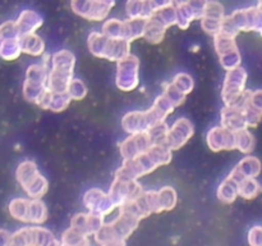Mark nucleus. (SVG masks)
<instances>
[{
    "instance_id": "f03ea898",
    "label": "nucleus",
    "mask_w": 262,
    "mask_h": 246,
    "mask_svg": "<svg viewBox=\"0 0 262 246\" xmlns=\"http://www.w3.org/2000/svg\"><path fill=\"white\" fill-rule=\"evenodd\" d=\"M192 135H193V127H192L191 122L186 119V118H181V119L177 120L176 125L170 130V132H168L164 144H165L166 148L177 150L182 145H184V142Z\"/></svg>"
},
{
    "instance_id": "20e7f679",
    "label": "nucleus",
    "mask_w": 262,
    "mask_h": 246,
    "mask_svg": "<svg viewBox=\"0 0 262 246\" xmlns=\"http://www.w3.org/2000/svg\"><path fill=\"white\" fill-rule=\"evenodd\" d=\"M207 142L212 150L217 151L220 149H225V150H230V149H235V132L228 131L227 128L216 127L212 128L207 135Z\"/></svg>"
},
{
    "instance_id": "2eb2a0df",
    "label": "nucleus",
    "mask_w": 262,
    "mask_h": 246,
    "mask_svg": "<svg viewBox=\"0 0 262 246\" xmlns=\"http://www.w3.org/2000/svg\"><path fill=\"white\" fill-rule=\"evenodd\" d=\"M248 105H250L252 109H255L256 112L262 114V90L251 92L250 99H248Z\"/></svg>"
},
{
    "instance_id": "6e6552de",
    "label": "nucleus",
    "mask_w": 262,
    "mask_h": 246,
    "mask_svg": "<svg viewBox=\"0 0 262 246\" xmlns=\"http://www.w3.org/2000/svg\"><path fill=\"white\" fill-rule=\"evenodd\" d=\"M235 146L241 151L250 154L255 148V138L247 130H241L235 132Z\"/></svg>"
},
{
    "instance_id": "9b49d317",
    "label": "nucleus",
    "mask_w": 262,
    "mask_h": 246,
    "mask_svg": "<svg viewBox=\"0 0 262 246\" xmlns=\"http://www.w3.org/2000/svg\"><path fill=\"white\" fill-rule=\"evenodd\" d=\"M237 184L234 182L229 181V179L223 182L222 186L217 190V196H219L220 200H223L225 202H232L235 199V196H237Z\"/></svg>"
},
{
    "instance_id": "f8f14e48",
    "label": "nucleus",
    "mask_w": 262,
    "mask_h": 246,
    "mask_svg": "<svg viewBox=\"0 0 262 246\" xmlns=\"http://www.w3.org/2000/svg\"><path fill=\"white\" fill-rule=\"evenodd\" d=\"M23 50L32 55H38L43 50L42 40L35 35H27L23 41Z\"/></svg>"
},
{
    "instance_id": "1a4fd4ad",
    "label": "nucleus",
    "mask_w": 262,
    "mask_h": 246,
    "mask_svg": "<svg viewBox=\"0 0 262 246\" xmlns=\"http://www.w3.org/2000/svg\"><path fill=\"white\" fill-rule=\"evenodd\" d=\"M159 197V205H160V210H170L174 208L177 201L176 191L171 187H164L163 190L158 192Z\"/></svg>"
},
{
    "instance_id": "4468645a",
    "label": "nucleus",
    "mask_w": 262,
    "mask_h": 246,
    "mask_svg": "<svg viewBox=\"0 0 262 246\" xmlns=\"http://www.w3.org/2000/svg\"><path fill=\"white\" fill-rule=\"evenodd\" d=\"M248 242L251 246H262V227L256 225L248 233Z\"/></svg>"
},
{
    "instance_id": "ddd939ff",
    "label": "nucleus",
    "mask_w": 262,
    "mask_h": 246,
    "mask_svg": "<svg viewBox=\"0 0 262 246\" xmlns=\"http://www.w3.org/2000/svg\"><path fill=\"white\" fill-rule=\"evenodd\" d=\"M68 94L72 99H83L84 95H86V87L78 79H74L73 82H71L68 89Z\"/></svg>"
},
{
    "instance_id": "0eeeda50",
    "label": "nucleus",
    "mask_w": 262,
    "mask_h": 246,
    "mask_svg": "<svg viewBox=\"0 0 262 246\" xmlns=\"http://www.w3.org/2000/svg\"><path fill=\"white\" fill-rule=\"evenodd\" d=\"M238 194L245 199H253L261 191L260 183L253 178H246L237 184Z\"/></svg>"
},
{
    "instance_id": "39448f33",
    "label": "nucleus",
    "mask_w": 262,
    "mask_h": 246,
    "mask_svg": "<svg viewBox=\"0 0 262 246\" xmlns=\"http://www.w3.org/2000/svg\"><path fill=\"white\" fill-rule=\"evenodd\" d=\"M61 243H63V246H90L89 236L83 235L73 227H71L63 233Z\"/></svg>"
},
{
    "instance_id": "f257e3e1",
    "label": "nucleus",
    "mask_w": 262,
    "mask_h": 246,
    "mask_svg": "<svg viewBox=\"0 0 262 246\" xmlns=\"http://www.w3.org/2000/svg\"><path fill=\"white\" fill-rule=\"evenodd\" d=\"M137 67L138 59L136 56H128L119 63L118 67V86L123 90H132L137 86Z\"/></svg>"
},
{
    "instance_id": "7ed1b4c3",
    "label": "nucleus",
    "mask_w": 262,
    "mask_h": 246,
    "mask_svg": "<svg viewBox=\"0 0 262 246\" xmlns=\"http://www.w3.org/2000/svg\"><path fill=\"white\" fill-rule=\"evenodd\" d=\"M84 202H86V207L92 212V214L101 215V217H105L115 207L112 199L97 189L90 190L87 192L86 196H84Z\"/></svg>"
},
{
    "instance_id": "423d86ee",
    "label": "nucleus",
    "mask_w": 262,
    "mask_h": 246,
    "mask_svg": "<svg viewBox=\"0 0 262 246\" xmlns=\"http://www.w3.org/2000/svg\"><path fill=\"white\" fill-rule=\"evenodd\" d=\"M48 218V210L46 207L38 200L35 201H30V207H28V214H27V222L31 223H43Z\"/></svg>"
},
{
    "instance_id": "9d476101",
    "label": "nucleus",
    "mask_w": 262,
    "mask_h": 246,
    "mask_svg": "<svg viewBox=\"0 0 262 246\" xmlns=\"http://www.w3.org/2000/svg\"><path fill=\"white\" fill-rule=\"evenodd\" d=\"M28 207H30V201L23 199H15L10 202V213L17 219L27 222V214H28Z\"/></svg>"
},
{
    "instance_id": "dca6fc26",
    "label": "nucleus",
    "mask_w": 262,
    "mask_h": 246,
    "mask_svg": "<svg viewBox=\"0 0 262 246\" xmlns=\"http://www.w3.org/2000/svg\"><path fill=\"white\" fill-rule=\"evenodd\" d=\"M258 9H260L261 10V12H262V3H260V4H258Z\"/></svg>"
}]
</instances>
